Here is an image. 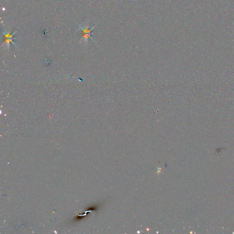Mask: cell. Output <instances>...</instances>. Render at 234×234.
<instances>
[{
  "label": "cell",
  "instance_id": "cell-2",
  "mask_svg": "<svg viewBox=\"0 0 234 234\" xmlns=\"http://www.w3.org/2000/svg\"><path fill=\"white\" fill-rule=\"evenodd\" d=\"M17 31L14 32L12 34H11L10 33V32H3L2 33L3 35H4V40L5 43L3 44L2 46L4 45H6V46L9 50V48H10V46L11 43H12L13 45L16 46L15 43H14L13 41L14 40L16 39V38H14L13 37V35L16 33Z\"/></svg>",
  "mask_w": 234,
  "mask_h": 234
},
{
  "label": "cell",
  "instance_id": "cell-1",
  "mask_svg": "<svg viewBox=\"0 0 234 234\" xmlns=\"http://www.w3.org/2000/svg\"><path fill=\"white\" fill-rule=\"evenodd\" d=\"M79 27L80 28V29L83 32L82 33V35H83V37H82V39H80V41L81 40H83V42L84 43L87 44L88 42V39L89 38H91V39H93L92 37V35L94 34L93 32H92V31L94 28V26L92 28L89 29V26L86 25L84 26V27L81 26L80 25H79Z\"/></svg>",
  "mask_w": 234,
  "mask_h": 234
}]
</instances>
